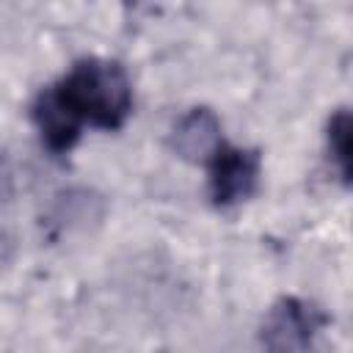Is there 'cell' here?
Here are the masks:
<instances>
[{
	"label": "cell",
	"mask_w": 353,
	"mask_h": 353,
	"mask_svg": "<svg viewBox=\"0 0 353 353\" xmlns=\"http://www.w3.org/2000/svg\"><path fill=\"white\" fill-rule=\"evenodd\" d=\"M204 168H207V190L212 204L226 210L256 193L262 176V157L256 149H245L223 141L207 157Z\"/></svg>",
	"instance_id": "3"
},
{
	"label": "cell",
	"mask_w": 353,
	"mask_h": 353,
	"mask_svg": "<svg viewBox=\"0 0 353 353\" xmlns=\"http://www.w3.org/2000/svg\"><path fill=\"white\" fill-rule=\"evenodd\" d=\"M328 331L331 317L320 306L303 298H281L262 323V342L268 353H323Z\"/></svg>",
	"instance_id": "2"
},
{
	"label": "cell",
	"mask_w": 353,
	"mask_h": 353,
	"mask_svg": "<svg viewBox=\"0 0 353 353\" xmlns=\"http://www.w3.org/2000/svg\"><path fill=\"white\" fill-rule=\"evenodd\" d=\"M132 113V83L119 61L80 58L52 85L41 88L30 105V119L41 143L52 154L77 146L85 127L121 130Z\"/></svg>",
	"instance_id": "1"
},
{
	"label": "cell",
	"mask_w": 353,
	"mask_h": 353,
	"mask_svg": "<svg viewBox=\"0 0 353 353\" xmlns=\"http://www.w3.org/2000/svg\"><path fill=\"white\" fill-rule=\"evenodd\" d=\"M171 143H174V152L179 157L196 160V163H207V157L223 143L218 116L210 108H193V110H188L176 121V127L171 132Z\"/></svg>",
	"instance_id": "4"
},
{
	"label": "cell",
	"mask_w": 353,
	"mask_h": 353,
	"mask_svg": "<svg viewBox=\"0 0 353 353\" xmlns=\"http://www.w3.org/2000/svg\"><path fill=\"white\" fill-rule=\"evenodd\" d=\"M325 143L334 168L339 171V179L347 185L350 182V113L347 108H339L331 113L328 127H325Z\"/></svg>",
	"instance_id": "5"
}]
</instances>
